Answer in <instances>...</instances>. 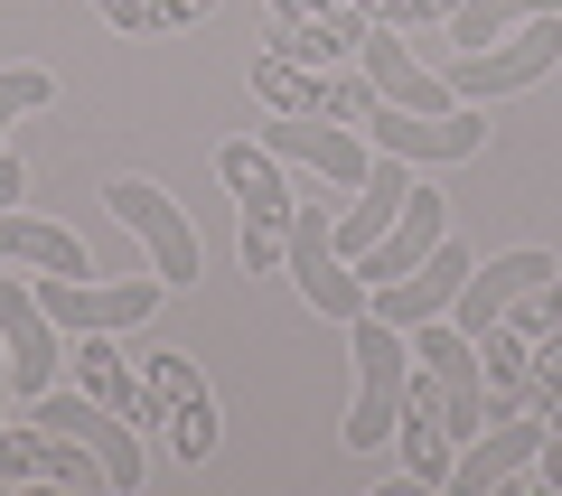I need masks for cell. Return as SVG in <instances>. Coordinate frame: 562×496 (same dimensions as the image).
<instances>
[{
  "label": "cell",
  "mask_w": 562,
  "mask_h": 496,
  "mask_svg": "<svg viewBox=\"0 0 562 496\" xmlns=\"http://www.w3.org/2000/svg\"><path fill=\"white\" fill-rule=\"evenodd\" d=\"M216 179L235 188V216H244V272H281V253H291V216H301L291 159L262 150V140H225Z\"/></svg>",
  "instance_id": "6da1fadb"
},
{
  "label": "cell",
  "mask_w": 562,
  "mask_h": 496,
  "mask_svg": "<svg viewBox=\"0 0 562 496\" xmlns=\"http://www.w3.org/2000/svg\"><path fill=\"white\" fill-rule=\"evenodd\" d=\"M281 272L301 281V300L319 318H338V328H357L366 318V272L338 253V188H319V198H301V216H291V253H281Z\"/></svg>",
  "instance_id": "7a4b0ae2"
},
{
  "label": "cell",
  "mask_w": 562,
  "mask_h": 496,
  "mask_svg": "<svg viewBox=\"0 0 562 496\" xmlns=\"http://www.w3.org/2000/svg\"><path fill=\"white\" fill-rule=\"evenodd\" d=\"M347 347H357V413H347V450H384L403 421V384H413V338L403 328H384L375 309L347 328Z\"/></svg>",
  "instance_id": "3957f363"
},
{
  "label": "cell",
  "mask_w": 562,
  "mask_h": 496,
  "mask_svg": "<svg viewBox=\"0 0 562 496\" xmlns=\"http://www.w3.org/2000/svg\"><path fill=\"white\" fill-rule=\"evenodd\" d=\"M562 66V10H543V20L506 29L497 47H469V57H450V94L460 103H497V94H525V84H543Z\"/></svg>",
  "instance_id": "277c9868"
},
{
  "label": "cell",
  "mask_w": 562,
  "mask_h": 496,
  "mask_svg": "<svg viewBox=\"0 0 562 496\" xmlns=\"http://www.w3.org/2000/svg\"><path fill=\"white\" fill-rule=\"evenodd\" d=\"M29 291H38V309L57 318L66 338H122V328H140V318L160 309L169 281H94V272L66 281V272H38Z\"/></svg>",
  "instance_id": "5b68a950"
},
{
  "label": "cell",
  "mask_w": 562,
  "mask_h": 496,
  "mask_svg": "<svg viewBox=\"0 0 562 496\" xmlns=\"http://www.w3.org/2000/svg\"><path fill=\"white\" fill-rule=\"evenodd\" d=\"M254 94H262V113H310V122H366L375 113V84H366V66L347 76V66H291V57H272L262 47L254 57Z\"/></svg>",
  "instance_id": "8992f818"
},
{
  "label": "cell",
  "mask_w": 562,
  "mask_h": 496,
  "mask_svg": "<svg viewBox=\"0 0 562 496\" xmlns=\"http://www.w3.org/2000/svg\"><path fill=\"white\" fill-rule=\"evenodd\" d=\"M375 150L413 159V169H450V159H479L487 150V103H450V113H403V103H375L357 122Z\"/></svg>",
  "instance_id": "52a82bcc"
},
{
  "label": "cell",
  "mask_w": 562,
  "mask_h": 496,
  "mask_svg": "<svg viewBox=\"0 0 562 496\" xmlns=\"http://www.w3.org/2000/svg\"><path fill=\"white\" fill-rule=\"evenodd\" d=\"M262 150H281L291 169H310L319 188H338V198H357L366 169H375V140L357 132V122H310V113H262Z\"/></svg>",
  "instance_id": "ba28073f"
},
{
  "label": "cell",
  "mask_w": 562,
  "mask_h": 496,
  "mask_svg": "<svg viewBox=\"0 0 562 496\" xmlns=\"http://www.w3.org/2000/svg\"><path fill=\"white\" fill-rule=\"evenodd\" d=\"M140 384H150V421L169 431V450L198 469V459L216 450V394H206V375L179 347H140Z\"/></svg>",
  "instance_id": "9c48e42d"
},
{
  "label": "cell",
  "mask_w": 562,
  "mask_h": 496,
  "mask_svg": "<svg viewBox=\"0 0 562 496\" xmlns=\"http://www.w3.org/2000/svg\"><path fill=\"white\" fill-rule=\"evenodd\" d=\"M413 357H422V375L441 384L450 431L479 440L487 431V357H479V338H469L460 318H422V328H413Z\"/></svg>",
  "instance_id": "30bf717a"
},
{
  "label": "cell",
  "mask_w": 562,
  "mask_h": 496,
  "mask_svg": "<svg viewBox=\"0 0 562 496\" xmlns=\"http://www.w3.org/2000/svg\"><path fill=\"white\" fill-rule=\"evenodd\" d=\"M103 206H113V225H132V235L150 244V272H160L169 291H188V281H198V225L169 206V188L113 179V188H103Z\"/></svg>",
  "instance_id": "8fae6325"
},
{
  "label": "cell",
  "mask_w": 562,
  "mask_h": 496,
  "mask_svg": "<svg viewBox=\"0 0 562 496\" xmlns=\"http://www.w3.org/2000/svg\"><path fill=\"white\" fill-rule=\"evenodd\" d=\"M29 413H38L47 431L85 440V450H94L103 469H113V496H132V487H140V421H122L113 403H94V394H57V384H47V394L29 403Z\"/></svg>",
  "instance_id": "7c38bea8"
},
{
  "label": "cell",
  "mask_w": 562,
  "mask_h": 496,
  "mask_svg": "<svg viewBox=\"0 0 562 496\" xmlns=\"http://www.w3.org/2000/svg\"><path fill=\"white\" fill-rule=\"evenodd\" d=\"M535 450H543V413H535V403H525V413H497L479 440H460V459H450V496H487V487L535 477Z\"/></svg>",
  "instance_id": "4fadbf2b"
},
{
  "label": "cell",
  "mask_w": 562,
  "mask_h": 496,
  "mask_svg": "<svg viewBox=\"0 0 562 496\" xmlns=\"http://www.w3.org/2000/svg\"><path fill=\"white\" fill-rule=\"evenodd\" d=\"M0 347H10V384H20V403H38L47 384H57V365H66V328L38 309V291L10 281V272H0Z\"/></svg>",
  "instance_id": "5bb4252c"
},
{
  "label": "cell",
  "mask_w": 562,
  "mask_h": 496,
  "mask_svg": "<svg viewBox=\"0 0 562 496\" xmlns=\"http://www.w3.org/2000/svg\"><path fill=\"white\" fill-rule=\"evenodd\" d=\"M469 262H479V253L441 235V244H431V262H413L403 281H375V300H366V309H375L384 328H403V338H413L422 318H450V300L469 291Z\"/></svg>",
  "instance_id": "9a60e30c"
},
{
  "label": "cell",
  "mask_w": 562,
  "mask_h": 496,
  "mask_svg": "<svg viewBox=\"0 0 562 496\" xmlns=\"http://www.w3.org/2000/svg\"><path fill=\"white\" fill-rule=\"evenodd\" d=\"M0 477H47V487H76V496H113V469L85 440L47 431V421H10L0 431Z\"/></svg>",
  "instance_id": "2e32d148"
},
{
  "label": "cell",
  "mask_w": 562,
  "mask_h": 496,
  "mask_svg": "<svg viewBox=\"0 0 562 496\" xmlns=\"http://www.w3.org/2000/svg\"><path fill=\"white\" fill-rule=\"evenodd\" d=\"M394 450H403V469H413V487H450V459H460V431H450V403H441V384L422 375V357H413V384H403Z\"/></svg>",
  "instance_id": "e0dca14e"
},
{
  "label": "cell",
  "mask_w": 562,
  "mask_h": 496,
  "mask_svg": "<svg viewBox=\"0 0 562 496\" xmlns=\"http://www.w3.org/2000/svg\"><path fill=\"white\" fill-rule=\"evenodd\" d=\"M357 66H366V84H375L384 103H403V113H450V103H460L441 66H422V57H413V38H403V29H384V20L366 29Z\"/></svg>",
  "instance_id": "ac0fdd59"
},
{
  "label": "cell",
  "mask_w": 562,
  "mask_h": 496,
  "mask_svg": "<svg viewBox=\"0 0 562 496\" xmlns=\"http://www.w3.org/2000/svg\"><path fill=\"white\" fill-rule=\"evenodd\" d=\"M553 262H562V253H543V244H516V253H497V262H469V291L450 300V318H460L469 338H487V328H497L535 281H553Z\"/></svg>",
  "instance_id": "d6986e66"
},
{
  "label": "cell",
  "mask_w": 562,
  "mask_h": 496,
  "mask_svg": "<svg viewBox=\"0 0 562 496\" xmlns=\"http://www.w3.org/2000/svg\"><path fill=\"white\" fill-rule=\"evenodd\" d=\"M441 235H450V206H441V188H422V179H413V206H403V216H394V225H384V235L357 253L366 291H375V281H403L413 262H431V244H441Z\"/></svg>",
  "instance_id": "ffe728a7"
},
{
  "label": "cell",
  "mask_w": 562,
  "mask_h": 496,
  "mask_svg": "<svg viewBox=\"0 0 562 496\" xmlns=\"http://www.w3.org/2000/svg\"><path fill=\"white\" fill-rule=\"evenodd\" d=\"M366 10H347V20H272L262 29V47H272V57H291V66H347L366 47Z\"/></svg>",
  "instance_id": "44dd1931"
},
{
  "label": "cell",
  "mask_w": 562,
  "mask_h": 496,
  "mask_svg": "<svg viewBox=\"0 0 562 496\" xmlns=\"http://www.w3.org/2000/svg\"><path fill=\"white\" fill-rule=\"evenodd\" d=\"M66 365H76V384H85L94 403H113L122 421H150V384L122 365V347H113V338H66Z\"/></svg>",
  "instance_id": "7402d4cb"
},
{
  "label": "cell",
  "mask_w": 562,
  "mask_h": 496,
  "mask_svg": "<svg viewBox=\"0 0 562 496\" xmlns=\"http://www.w3.org/2000/svg\"><path fill=\"white\" fill-rule=\"evenodd\" d=\"M10 262H38V272H94V262H85V235H66L57 216H20V206H10V216H0V272H10Z\"/></svg>",
  "instance_id": "603a6c76"
},
{
  "label": "cell",
  "mask_w": 562,
  "mask_h": 496,
  "mask_svg": "<svg viewBox=\"0 0 562 496\" xmlns=\"http://www.w3.org/2000/svg\"><path fill=\"white\" fill-rule=\"evenodd\" d=\"M543 10H562V0H460V10H450V57H469V47H497L506 29L543 20Z\"/></svg>",
  "instance_id": "cb8c5ba5"
},
{
  "label": "cell",
  "mask_w": 562,
  "mask_h": 496,
  "mask_svg": "<svg viewBox=\"0 0 562 496\" xmlns=\"http://www.w3.org/2000/svg\"><path fill=\"white\" fill-rule=\"evenodd\" d=\"M206 10H216V0H94V20L122 29V38H160V29L206 20Z\"/></svg>",
  "instance_id": "d4e9b609"
},
{
  "label": "cell",
  "mask_w": 562,
  "mask_h": 496,
  "mask_svg": "<svg viewBox=\"0 0 562 496\" xmlns=\"http://www.w3.org/2000/svg\"><path fill=\"white\" fill-rule=\"evenodd\" d=\"M57 103V76L47 66H0V150H10V132H20L29 113H47Z\"/></svg>",
  "instance_id": "484cf974"
},
{
  "label": "cell",
  "mask_w": 562,
  "mask_h": 496,
  "mask_svg": "<svg viewBox=\"0 0 562 496\" xmlns=\"http://www.w3.org/2000/svg\"><path fill=\"white\" fill-rule=\"evenodd\" d=\"M460 0H366V20H384V29H431V20H450Z\"/></svg>",
  "instance_id": "4316f807"
},
{
  "label": "cell",
  "mask_w": 562,
  "mask_h": 496,
  "mask_svg": "<svg viewBox=\"0 0 562 496\" xmlns=\"http://www.w3.org/2000/svg\"><path fill=\"white\" fill-rule=\"evenodd\" d=\"M20 188H29V169H20L10 150H0V216H10V198H20Z\"/></svg>",
  "instance_id": "83f0119b"
},
{
  "label": "cell",
  "mask_w": 562,
  "mask_h": 496,
  "mask_svg": "<svg viewBox=\"0 0 562 496\" xmlns=\"http://www.w3.org/2000/svg\"><path fill=\"white\" fill-rule=\"evenodd\" d=\"M10 403H20V384H10V347H0V431H10Z\"/></svg>",
  "instance_id": "f1b7e54d"
}]
</instances>
